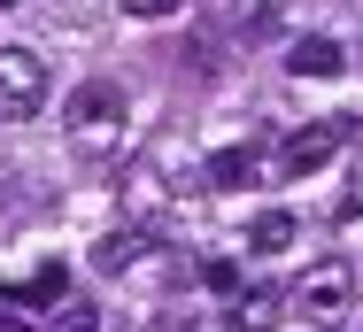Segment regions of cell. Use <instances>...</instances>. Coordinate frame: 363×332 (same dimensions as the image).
Here are the masks:
<instances>
[{"label":"cell","instance_id":"16","mask_svg":"<svg viewBox=\"0 0 363 332\" xmlns=\"http://www.w3.org/2000/svg\"><path fill=\"white\" fill-rule=\"evenodd\" d=\"M356 55H363V47H356Z\"/></svg>","mask_w":363,"mask_h":332},{"label":"cell","instance_id":"5","mask_svg":"<svg viewBox=\"0 0 363 332\" xmlns=\"http://www.w3.org/2000/svg\"><path fill=\"white\" fill-rule=\"evenodd\" d=\"M116 116H124V93H116V85H85V93L70 101L77 132H101V124H116Z\"/></svg>","mask_w":363,"mask_h":332},{"label":"cell","instance_id":"3","mask_svg":"<svg viewBox=\"0 0 363 332\" xmlns=\"http://www.w3.org/2000/svg\"><path fill=\"white\" fill-rule=\"evenodd\" d=\"M340 139H348V116H325V124H301V132L279 147V178H309V170H325L333 155H340Z\"/></svg>","mask_w":363,"mask_h":332},{"label":"cell","instance_id":"2","mask_svg":"<svg viewBox=\"0 0 363 332\" xmlns=\"http://www.w3.org/2000/svg\"><path fill=\"white\" fill-rule=\"evenodd\" d=\"M47 109V62L31 47H0V124H31Z\"/></svg>","mask_w":363,"mask_h":332},{"label":"cell","instance_id":"4","mask_svg":"<svg viewBox=\"0 0 363 332\" xmlns=\"http://www.w3.org/2000/svg\"><path fill=\"white\" fill-rule=\"evenodd\" d=\"M286 70H294V77H340V39H325V31H309V39H294Z\"/></svg>","mask_w":363,"mask_h":332},{"label":"cell","instance_id":"6","mask_svg":"<svg viewBox=\"0 0 363 332\" xmlns=\"http://www.w3.org/2000/svg\"><path fill=\"white\" fill-rule=\"evenodd\" d=\"M279 317H286V309H279V294H271V286L232 294V325H240V332H279Z\"/></svg>","mask_w":363,"mask_h":332},{"label":"cell","instance_id":"11","mask_svg":"<svg viewBox=\"0 0 363 332\" xmlns=\"http://www.w3.org/2000/svg\"><path fill=\"white\" fill-rule=\"evenodd\" d=\"M93 263H101V270H132V263H140V240H132V232H108Z\"/></svg>","mask_w":363,"mask_h":332},{"label":"cell","instance_id":"9","mask_svg":"<svg viewBox=\"0 0 363 332\" xmlns=\"http://www.w3.org/2000/svg\"><path fill=\"white\" fill-rule=\"evenodd\" d=\"M240 178H255V155H247V147H224V155H209V186H240Z\"/></svg>","mask_w":363,"mask_h":332},{"label":"cell","instance_id":"14","mask_svg":"<svg viewBox=\"0 0 363 332\" xmlns=\"http://www.w3.org/2000/svg\"><path fill=\"white\" fill-rule=\"evenodd\" d=\"M356 216H363V178H356V194L340 201V224H356Z\"/></svg>","mask_w":363,"mask_h":332},{"label":"cell","instance_id":"1","mask_svg":"<svg viewBox=\"0 0 363 332\" xmlns=\"http://www.w3.org/2000/svg\"><path fill=\"white\" fill-rule=\"evenodd\" d=\"M294 309L317 317V325H340V317L356 309V270L340 263V255H333V263H309L294 278Z\"/></svg>","mask_w":363,"mask_h":332},{"label":"cell","instance_id":"10","mask_svg":"<svg viewBox=\"0 0 363 332\" xmlns=\"http://www.w3.org/2000/svg\"><path fill=\"white\" fill-rule=\"evenodd\" d=\"M47 332H101V309H93V301H55Z\"/></svg>","mask_w":363,"mask_h":332},{"label":"cell","instance_id":"8","mask_svg":"<svg viewBox=\"0 0 363 332\" xmlns=\"http://www.w3.org/2000/svg\"><path fill=\"white\" fill-rule=\"evenodd\" d=\"M8 301H62V263H39L23 286H8Z\"/></svg>","mask_w":363,"mask_h":332},{"label":"cell","instance_id":"15","mask_svg":"<svg viewBox=\"0 0 363 332\" xmlns=\"http://www.w3.org/2000/svg\"><path fill=\"white\" fill-rule=\"evenodd\" d=\"M0 8H8V0H0Z\"/></svg>","mask_w":363,"mask_h":332},{"label":"cell","instance_id":"7","mask_svg":"<svg viewBox=\"0 0 363 332\" xmlns=\"http://www.w3.org/2000/svg\"><path fill=\"white\" fill-rule=\"evenodd\" d=\"M247 248H255V255H286L294 248V216L286 209H263V216L247 224Z\"/></svg>","mask_w":363,"mask_h":332},{"label":"cell","instance_id":"13","mask_svg":"<svg viewBox=\"0 0 363 332\" xmlns=\"http://www.w3.org/2000/svg\"><path fill=\"white\" fill-rule=\"evenodd\" d=\"M170 8H178V0H124V16H140V23H162Z\"/></svg>","mask_w":363,"mask_h":332},{"label":"cell","instance_id":"12","mask_svg":"<svg viewBox=\"0 0 363 332\" xmlns=\"http://www.w3.org/2000/svg\"><path fill=\"white\" fill-rule=\"evenodd\" d=\"M201 286H209V294H240V263H232V255H209V263H201Z\"/></svg>","mask_w":363,"mask_h":332}]
</instances>
